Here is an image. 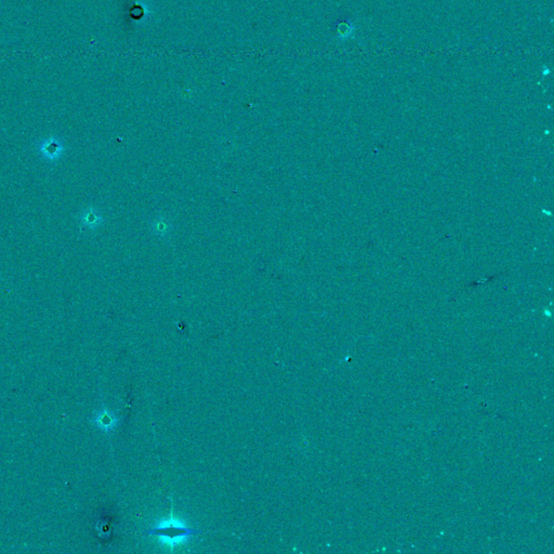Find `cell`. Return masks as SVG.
Wrapping results in <instances>:
<instances>
[{
    "label": "cell",
    "instance_id": "1",
    "mask_svg": "<svg viewBox=\"0 0 554 554\" xmlns=\"http://www.w3.org/2000/svg\"><path fill=\"white\" fill-rule=\"evenodd\" d=\"M146 535L154 536L160 540L164 545L174 547L180 543H186L193 536L202 533L200 529L191 528L178 520H165L156 526L144 532Z\"/></svg>",
    "mask_w": 554,
    "mask_h": 554
},
{
    "label": "cell",
    "instance_id": "2",
    "mask_svg": "<svg viewBox=\"0 0 554 554\" xmlns=\"http://www.w3.org/2000/svg\"><path fill=\"white\" fill-rule=\"evenodd\" d=\"M39 152L41 153L46 160L55 162V160H59L62 156L63 152H64V146H63V143L59 139L49 138L41 143Z\"/></svg>",
    "mask_w": 554,
    "mask_h": 554
},
{
    "label": "cell",
    "instance_id": "3",
    "mask_svg": "<svg viewBox=\"0 0 554 554\" xmlns=\"http://www.w3.org/2000/svg\"><path fill=\"white\" fill-rule=\"evenodd\" d=\"M81 223H83L85 226H88V228H95V226L100 223L101 218L100 216H98V214H95L92 209H88L81 214Z\"/></svg>",
    "mask_w": 554,
    "mask_h": 554
}]
</instances>
